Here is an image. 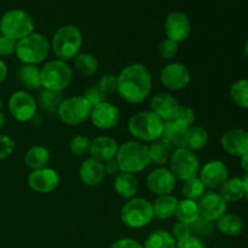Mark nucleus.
<instances>
[{"label": "nucleus", "instance_id": "1", "mask_svg": "<svg viewBox=\"0 0 248 248\" xmlns=\"http://www.w3.org/2000/svg\"><path fill=\"white\" fill-rule=\"evenodd\" d=\"M153 78L143 63H132L118 75V93L126 103L140 104L150 96Z\"/></svg>", "mask_w": 248, "mask_h": 248}, {"label": "nucleus", "instance_id": "2", "mask_svg": "<svg viewBox=\"0 0 248 248\" xmlns=\"http://www.w3.org/2000/svg\"><path fill=\"white\" fill-rule=\"evenodd\" d=\"M127 128L136 140L142 143H152L161 140L165 121H162L152 110H144L135 114L128 120Z\"/></svg>", "mask_w": 248, "mask_h": 248}, {"label": "nucleus", "instance_id": "3", "mask_svg": "<svg viewBox=\"0 0 248 248\" xmlns=\"http://www.w3.org/2000/svg\"><path fill=\"white\" fill-rule=\"evenodd\" d=\"M116 162L121 172L126 173H140L150 165L148 145L140 140H127L119 145Z\"/></svg>", "mask_w": 248, "mask_h": 248}, {"label": "nucleus", "instance_id": "4", "mask_svg": "<svg viewBox=\"0 0 248 248\" xmlns=\"http://www.w3.org/2000/svg\"><path fill=\"white\" fill-rule=\"evenodd\" d=\"M51 51L57 60H73L80 53L82 46V34L77 26L67 24L56 31L50 43Z\"/></svg>", "mask_w": 248, "mask_h": 248}, {"label": "nucleus", "instance_id": "5", "mask_svg": "<svg viewBox=\"0 0 248 248\" xmlns=\"http://www.w3.org/2000/svg\"><path fill=\"white\" fill-rule=\"evenodd\" d=\"M51 51L50 41L40 33H31L17 41L16 57L22 64L38 65L45 62Z\"/></svg>", "mask_w": 248, "mask_h": 248}, {"label": "nucleus", "instance_id": "6", "mask_svg": "<svg viewBox=\"0 0 248 248\" xmlns=\"http://www.w3.org/2000/svg\"><path fill=\"white\" fill-rule=\"evenodd\" d=\"M34 31V19L27 11L14 9L5 12L0 19V34L18 41Z\"/></svg>", "mask_w": 248, "mask_h": 248}, {"label": "nucleus", "instance_id": "7", "mask_svg": "<svg viewBox=\"0 0 248 248\" xmlns=\"http://www.w3.org/2000/svg\"><path fill=\"white\" fill-rule=\"evenodd\" d=\"M120 218L121 222L131 229H140L147 227L154 219L153 203L143 198L130 199L121 207Z\"/></svg>", "mask_w": 248, "mask_h": 248}, {"label": "nucleus", "instance_id": "8", "mask_svg": "<svg viewBox=\"0 0 248 248\" xmlns=\"http://www.w3.org/2000/svg\"><path fill=\"white\" fill-rule=\"evenodd\" d=\"M73 80V70L67 62L61 60L48 61L41 68L43 89L62 92L69 87Z\"/></svg>", "mask_w": 248, "mask_h": 248}, {"label": "nucleus", "instance_id": "9", "mask_svg": "<svg viewBox=\"0 0 248 248\" xmlns=\"http://www.w3.org/2000/svg\"><path fill=\"white\" fill-rule=\"evenodd\" d=\"M92 106L84 96H72L64 98L58 109L57 116L62 123L69 126H79L90 119Z\"/></svg>", "mask_w": 248, "mask_h": 248}, {"label": "nucleus", "instance_id": "10", "mask_svg": "<svg viewBox=\"0 0 248 248\" xmlns=\"http://www.w3.org/2000/svg\"><path fill=\"white\" fill-rule=\"evenodd\" d=\"M170 170L177 181H188V179L194 178L199 176L200 172V161L199 157L194 154V152L183 148L178 149L171 154V157L169 160Z\"/></svg>", "mask_w": 248, "mask_h": 248}, {"label": "nucleus", "instance_id": "11", "mask_svg": "<svg viewBox=\"0 0 248 248\" xmlns=\"http://www.w3.org/2000/svg\"><path fill=\"white\" fill-rule=\"evenodd\" d=\"M9 111L15 120L19 123L31 121L38 113V103L33 94L24 90L15 91L9 98Z\"/></svg>", "mask_w": 248, "mask_h": 248}, {"label": "nucleus", "instance_id": "12", "mask_svg": "<svg viewBox=\"0 0 248 248\" xmlns=\"http://www.w3.org/2000/svg\"><path fill=\"white\" fill-rule=\"evenodd\" d=\"M160 81L166 89L171 91H179L190 84L191 74L188 68L182 63L171 62L162 68Z\"/></svg>", "mask_w": 248, "mask_h": 248}, {"label": "nucleus", "instance_id": "13", "mask_svg": "<svg viewBox=\"0 0 248 248\" xmlns=\"http://www.w3.org/2000/svg\"><path fill=\"white\" fill-rule=\"evenodd\" d=\"M61 177L56 170L51 167L33 170L28 174L27 183L29 188L38 194H50L60 186Z\"/></svg>", "mask_w": 248, "mask_h": 248}, {"label": "nucleus", "instance_id": "14", "mask_svg": "<svg viewBox=\"0 0 248 248\" xmlns=\"http://www.w3.org/2000/svg\"><path fill=\"white\" fill-rule=\"evenodd\" d=\"M145 183H147V188L149 189L150 193L156 196H162L169 195L174 190L177 178L172 173L171 170L161 166L156 167L148 173Z\"/></svg>", "mask_w": 248, "mask_h": 248}, {"label": "nucleus", "instance_id": "15", "mask_svg": "<svg viewBox=\"0 0 248 248\" xmlns=\"http://www.w3.org/2000/svg\"><path fill=\"white\" fill-rule=\"evenodd\" d=\"M198 177L206 189L216 191L229 178V171L222 160H211L201 167Z\"/></svg>", "mask_w": 248, "mask_h": 248}, {"label": "nucleus", "instance_id": "16", "mask_svg": "<svg viewBox=\"0 0 248 248\" xmlns=\"http://www.w3.org/2000/svg\"><path fill=\"white\" fill-rule=\"evenodd\" d=\"M90 119L94 127L99 130H110L119 125L121 120V113L115 104L104 101L92 107Z\"/></svg>", "mask_w": 248, "mask_h": 248}, {"label": "nucleus", "instance_id": "17", "mask_svg": "<svg viewBox=\"0 0 248 248\" xmlns=\"http://www.w3.org/2000/svg\"><path fill=\"white\" fill-rule=\"evenodd\" d=\"M200 217L211 222H217L224 213H227L228 202L215 190L205 191L198 200Z\"/></svg>", "mask_w": 248, "mask_h": 248}, {"label": "nucleus", "instance_id": "18", "mask_svg": "<svg viewBox=\"0 0 248 248\" xmlns=\"http://www.w3.org/2000/svg\"><path fill=\"white\" fill-rule=\"evenodd\" d=\"M191 24L189 17L184 12L174 11L167 16L165 21V34L166 38L176 43L184 41L189 36Z\"/></svg>", "mask_w": 248, "mask_h": 248}, {"label": "nucleus", "instance_id": "19", "mask_svg": "<svg viewBox=\"0 0 248 248\" xmlns=\"http://www.w3.org/2000/svg\"><path fill=\"white\" fill-rule=\"evenodd\" d=\"M220 143L228 154L241 157L248 153V131L244 128H230L223 133Z\"/></svg>", "mask_w": 248, "mask_h": 248}, {"label": "nucleus", "instance_id": "20", "mask_svg": "<svg viewBox=\"0 0 248 248\" xmlns=\"http://www.w3.org/2000/svg\"><path fill=\"white\" fill-rule=\"evenodd\" d=\"M119 150V143L115 138L110 136H98L91 140L90 148V157L99 162H106L115 159Z\"/></svg>", "mask_w": 248, "mask_h": 248}, {"label": "nucleus", "instance_id": "21", "mask_svg": "<svg viewBox=\"0 0 248 248\" xmlns=\"http://www.w3.org/2000/svg\"><path fill=\"white\" fill-rule=\"evenodd\" d=\"M178 102L172 94L166 92L156 93L150 101V110L156 114L162 121H171L178 108Z\"/></svg>", "mask_w": 248, "mask_h": 248}, {"label": "nucleus", "instance_id": "22", "mask_svg": "<svg viewBox=\"0 0 248 248\" xmlns=\"http://www.w3.org/2000/svg\"><path fill=\"white\" fill-rule=\"evenodd\" d=\"M106 176L103 164L92 157H87L80 165L79 177L85 186H98L104 181Z\"/></svg>", "mask_w": 248, "mask_h": 248}, {"label": "nucleus", "instance_id": "23", "mask_svg": "<svg viewBox=\"0 0 248 248\" xmlns=\"http://www.w3.org/2000/svg\"><path fill=\"white\" fill-rule=\"evenodd\" d=\"M188 128L167 121L165 123L164 133H162L161 140L166 144V147L171 150V153L178 149H183L186 147V137Z\"/></svg>", "mask_w": 248, "mask_h": 248}, {"label": "nucleus", "instance_id": "24", "mask_svg": "<svg viewBox=\"0 0 248 248\" xmlns=\"http://www.w3.org/2000/svg\"><path fill=\"white\" fill-rule=\"evenodd\" d=\"M16 79L19 84L31 91H40L43 89L41 84V68L34 64H21L16 72Z\"/></svg>", "mask_w": 248, "mask_h": 248}, {"label": "nucleus", "instance_id": "25", "mask_svg": "<svg viewBox=\"0 0 248 248\" xmlns=\"http://www.w3.org/2000/svg\"><path fill=\"white\" fill-rule=\"evenodd\" d=\"M114 189L119 196L130 200L137 195L138 190H140V183L135 174L120 172L119 174H116L115 179H114Z\"/></svg>", "mask_w": 248, "mask_h": 248}, {"label": "nucleus", "instance_id": "26", "mask_svg": "<svg viewBox=\"0 0 248 248\" xmlns=\"http://www.w3.org/2000/svg\"><path fill=\"white\" fill-rule=\"evenodd\" d=\"M216 227L223 235L234 237L241 234L245 229L244 218L236 213H224L219 219L216 222Z\"/></svg>", "mask_w": 248, "mask_h": 248}, {"label": "nucleus", "instance_id": "27", "mask_svg": "<svg viewBox=\"0 0 248 248\" xmlns=\"http://www.w3.org/2000/svg\"><path fill=\"white\" fill-rule=\"evenodd\" d=\"M63 101H64V96H63L62 92L41 89L39 91L36 103L47 115L53 116L57 115L58 109H60Z\"/></svg>", "mask_w": 248, "mask_h": 248}, {"label": "nucleus", "instance_id": "28", "mask_svg": "<svg viewBox=\"0 0 248 248\" xmlns=\"http://www.w3.org/2000/svg\"><path fill=\"white\" fill-rule=\"evenodd\" d=\"M178 201V199L174 195H172V194L157 196L156 200L153 202L154 218H157V219L161 220H167L170 219V218L174 217Z\"/></svg>", "mask_w": 248, "mask_h": 248}, {"label": "nucleus", "instance_id": "29", "mask_svg": "<svg viewBox=\"0 0 248 248\" xmlns=\"http://www.w3.org/2000/svg\"><path fill=\"white\" fill-rule=\"evenodd\" d=\"M50 150L44 145H33L29 148L24 154V164L33 171V170L47 167L50 161Z\"/></svg>", "mask_w": 248, "mask_h": 248}, {"label": "nucleus", "instance_id": "30", "mask_svg": "<svg viewBox=\"0 0 248 248\" xmlns=\"http://www.w3.org/2000/svg\"><path fill=\"white\" fill-rule=\"evenodd\" d=\"M174 217L178 222L186 223V224L191 225L194 222L200 217V211H199L198 201L189 200V199H183L178 201Z\"/></svg>", "mask_w": 248, "mask_h": 248}, {"label": "nucleus", "instance_id": "31", "mask_svg": "<svg viewBox=\"0 0 248 248\" xmlns=\"http://www.w3.org/2000/svg\"><path fill=\"white\" fill-rule=\"evenodd\" d=\"M219 194L227 202H237L245 198L244 183L240 177L228 178L219 188Z\"/></svg>", "mask_w": 248, "mask_h": 248}, {"label": "nucleus", "instance_id": "32", "mask_svg": "<svg viewBox=\"0 0 248 248\" xmlns=\"http://www.w3.org/2000/svg\"><path fill=\"white\" fill-rule=\"evenodd\" d=\"M208 143V132L201 126H191L186 131V149L195 152L201 150L207 145Z\"/></svg>", "mask_w": 248, "mask_h": 248}, {"label": "nucleus", "instance_id": "33", "mask_svg": "<svg viewBox=\"0 0 248 248\" xmlns=\"http://www.w3.org/2000/svg\"><path fill=\"white\" fill-rule=\"evenodd\" d=\"M177 241L172 234L167 230H156L153 232L145 239L144 248H176Z\"/></svg>", "mask_w": 248, "mask_h": 248}, {"label": "nucleus", "instance_id": "34", "mask_svg": "<svg viewBox=\"0 0 248 248\" xmlns=\"http://www.w3.org/2000/svg\"><path fill=\"white\" fill-rule=\"evenodd\" d=\"M74 67L80 74L85 75V77H91L98 72L99 63L93 55L82 52L74 58Z\"/></svg>", "mask_w": 248, "mask_h": 248}, {"label": "nucleus", "instance_id": "35", "mask_svg": "<svg viewBox=\"0 0 248 248\" xmlns=\"http://www.w3.org/2000/svg\"><path fill=\"white\" fill-rule=\"evenodd\" d=\"M148 153H149L150 164L156 165L157 167L169 164V160L172 154L171 150L166 147V144L161 140L150 143V145H148Z\"/></svg>", "mask_w": 248, "mask_h": 248}, {"label": "nucleus", "instance_id": "36", "mask_svg": "<svg viewBox=\"0 0 248 248\" xmlns=\"http://www.w3.org/2000/svg\"><path fill=\"white\" fill-rule=\"evenodd\" d=\"M230 97L239 108L248 110V79H241L234 82L230 89Z\"/></svg>", "mask_w": 248, "mask_h": 248}, {"label": "nucleus", "instance_id": "37", "mask_svg": "<svg viewBox=\"0 0 248 248\" xmlns=\"http://www.w3.org/2000/svg\"><path fill=\"white\" fill-rule=\"evenodd\" d=\"M205 186L199 177L188 179V181L184 182L183 186H182V194H183L184 199H189V200L198 201L205 194Z\"/></svg>", "mask_w": 248, "mask_h": 248}, {"label": "nucleus", "instance_id": "38", "mask_svg": "<svg viewBox=\"0 0 248 248\" xmlns=\"http://www.w3.org/2000/svg\"><path fill=\"white\" fill-rule=\"evenodd\" d=\"M171 121L183 126V127L189 128L195 123V111L188 106H178Z\"/></svg>", "mask_w": 248, "mask_h": 248}, {"label": "nucleus", "instance_id": "39", "mask_svg": "<svg viewBox=\"0 0 248 248\" xmlns=\"http://www.w3.org/2000/svg\"><path fill=\"white\" fill-rule=\"evenodd\" d=\"M90 148H91V140L86 136L78 135L70 140L69 149L75 156H84L90 154Z\"/></svg>", "mask_w": 248, "mask_h": 248}, {"label": "nucleus", "instance_id": "40", "mask_svg": "<svg viewBox=\"0 0 248 248\" xmlns=\"http://www.w3.org/2000/svg\"><path fill=\"white\" fill-rule=\"evenodd\" d=\"M191 228V235H195L198 237H207L213 234L215 232V222L205 219L202 217H199L196 222H194L190 225Z\"/></svg>", "mask_w": 248, "mask_h": 248}, {"label": "nucleus", "instance_id": "41", "mask_svg": "<svg viewBox=\"0 0 248 248\" xmlns=\"http://www.w3.org/2000/svg\"><path fill=\"white\" fill-rule=\"evenodd\" d=\"M97 86L102 90L103 93H106L107 96H110V94L115 93L118 91V75L114 74H106L98 80L97 82Z\"/></svg>", "mask_w": 248, "mask_h": 248}, {"label": "nucleus", "instance_id": "42", "mask_svg": "<svg viewBox=\"0 0 248 248\" xmlns=\"http://www.w3.org/2000/svg\"><path fill=\"white\" fill-rule=\"evenodd\" d=\"M178 52V43L170 39H164L159 45V55L164 60H172Z\"/></svg>", "mask_w": 248, "mask_h": 248}, {"label": "nucleus", "instance_id": "43", "mask_svg": "<svg viewBox=\"0 0 248 248\" xmlns=\"http://www.w3.org/2000/svg\"><path fill=\"white\" fill-rule=\"evenodd\" d=\"M107 97L108 96H107L106 93H103L102 90L99 89L97 85H92V86L87 87V89L85 90V93H84V98L86 99L92 107L107 101Z\"/></svg>", "mask_w": 248, "mask_h": 248}, {"label": "nucleus", "instance_id": "44", "mask_svg": "<svg viewBox=\"0 0 248 248\" xmlns=\"http://www.w3.org/2000/svg\"><path fill=\"white\" fill-rule=\"evenodd\" d=\"M17 41L0 34V57H11L16 53Z\"/></svg>", "mask_w": 248, "mask_h": 248}, {"label": "nucleus", "instance_id": "45", "mask_svg": "<svg viewBox=\"0 0 248 248\" xmlns=\"http://www.w3.org/2000/svg\"><path fill=\"white\" fill-rule=\"evenodd\" d=\"M16 143L10 136L0 133V160H5L14 153Z\"/></svg>", "mask_w": 248, "mask_h": 248}, {"label": "nucleus", "instance_id": "46", "mask_svg": "<svg viewBox=\"0 0 248 248\" xmlns=\"http://www.w3.org/2000/svg\"><path fill=\"white\" fill-rule=\"evenodd\" d=\"M172 236L174 237L176 241H181V240L186 239L188 236L191 235V228L189 224H186V223L177 222L174 223L173 228H172Z\"/></svg>", "mask_w": 248, "mask_h": 248}, {"label": "nucleus", "instance_id": "47", "mask_svg": "<svg viewBox=\"0 0 248 248\" xmlns=\"http://www.w3.org/2000/svg\"><path fill=\"white\" fill-rule=\"evenodd\" d=\"M176 248H206L203 244L202 239L195 236V235H190L186 239L177 241Z\"/></svg>", "mask_w": 248, "mask_h": 248}, {"label": "nucleus", "instance_id": "48", "mask_svg": "<svg viewBox=\"0 0 248 248\" xmlns=\"http://www.w3.org/2000/svg\"><path fill=\"white\" fill-rule=\"evenodd\" d=\"M110 248H144L140 242H138L137 240L131 239V237H123V239H119L111 245Z\"/></svg>", "mask_w": 248, "mask_h": 248}, {"label": "nucleus", "instance_id": "49", "mask_svg": "<svg viewBox=\"0 0 248 248\" xmlns=\"http://www.w3.org/2000/svg\"><path fill=\"white\" fill-rule=\"evenodd\" d=\"M103 166L104 172H106V174H108V176H116V174H119L121 172L120 167H119L115 159H111L109 160V161L103 162Z\"/></svg>", "mask_w": 248, "mask_h": 248}, {"label": "nucleus", "instance_id": "50", "mask_svg": "<svg viewBox=\"0 0 248 248\" xmlns=\"http://www.w3.org/2000/svg\"><path fill=\"white\" fill-rule=\"evenodd\" d=\"M6 77H7V65L6 63L0 58V84H2V82L5 81Z\"/></svg>", "mask_w": 248, "mask_h": 248}, {"label": "nucleus", "instance_id": "51", "mask_svg": "<svg viewBox=\"0 0 248 248\" xmlns=\"http://www.w3.org/2000/svg\"><path fill=\"white\" fill-rule=\"evenodd\" d=\"M240 165H241V169L248 173V153L240 157Z\"/></svg>", "mask_w": 248, "mask_h": 248}, {"label": "nucleus", "instance_id": "52", "mask_svg": "<svg viewBox=\"0 0 248 248\" xmlns=\"http://www.w3.org/2000/svg\"><path fill=\"white\" fill-rule=\"evenodd\" d=\"M242 183H244L245 198H246L248 200V173H246L244 177H242Z\"/></svg>", "mask_w": 248, "mask_h": 248}, {"label": "nucleus", "instance_id": "53", "mask_svg": "<svg viewBox=\"0 0 248 248\" xmlns=\"http://www.w3.org/2000/svg\"><path fill=\"white\" fill-rule=\"evenodd\" d=\"M41 121H43V118H41L40 114H38V113H36V114H35V116H34V118L31 119V123H33L34 125H35V126H39V125H40Z\"/></svg>", "mask_w": 248, "mask_h": 248}, {"label": "nucleus", "instance_id": "54", "mask_svg": "<svg viewBox=\"0 0 248 248\" xmlns=\"http://www.w3.org/2000/svg\"><path fill=\"white\" fill-rule=\"evenodd\" d=\"M5 123H6V118H5V114L0 110V130L5 126Z\"/></svg>", "mask_w": 248, "mask_h": 248}, {"label": "nucleus", "instance_id": "55", "mask_svg": "<svg viewBox=\"0 0 248 248\" xmlns=\"http://www.w3.org/2000/svg\"><path fill=\"white\" fill-rule=\"evenodd\" d=\"M244 53H245V57L248 60V39L246 40V43H245V46H244Z\"/></svg>", "mask_w": 248, "mask_h": 248}, {"label": "nucleus", "instance_id": "56", "mask_svg": "<svg viewBox=\"0 0 248 248\" xmlns=\"http://www.w3.org/2000/svg\"><path fill=\"white\" fill-rule=\"evenodd\" d=\"M2 108V99H1V96H0V110H1Z\"/></svg>", "mask_w": 248, "mask_h": 248}]
</instances>
